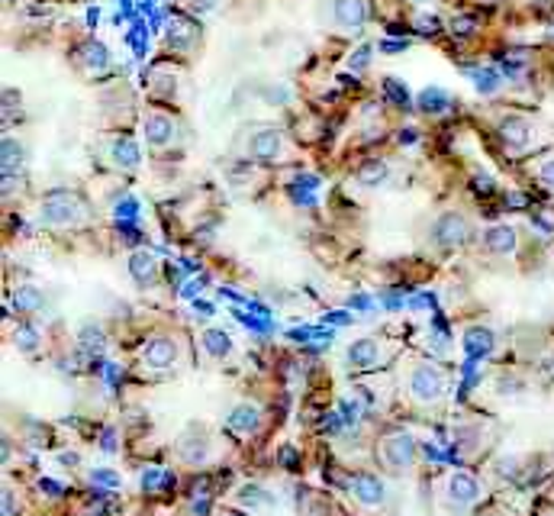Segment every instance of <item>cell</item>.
<instances>
[{"instance_id": "1", "label": "cell", "mask_w": 554, "mask_h": 516, "mask_svg": "<svg viewBox=\"0 0 554 516\" xmlns=\"http://www.w3.org/2000/svg\"><path fill=\"white\" fill-rule=\"evenodd\" d=\"M39 213H42V223L48 226H78L88 219V207L72 191H52L42 201Z\"/></svg>"}, {"instance_id": "2", "label": "cell", "mask_w": 554, "mask_h": 516, "mask_svg": "<svg viewBox=\"0 0 554 516\" xmlns=\"http://www.w3.org/2000/svg\"><path fill=\"white\" fill-rule=\"evenodd\" d=\"M448 391V374L432 362H416L410 368V397L416 403H435L442 400Z\"/></svg>"}, {"instance_id": "3", "label": "cell", "mask_w": 554, "mask_h": 516, "mask_svg": "<svg viewBox=\"0 0 554 516\" xmlns=\"http://www.w3.org/2000/svg\"><path fill=\"white\" fill-rule=\"evenodd\" d=\"M290 152L287 136L274 126H258L249 136V155L255 161H281Z\"/></svg>"}, {"instance_id": "4", "label": "cell", "mask_w": 554, "mask_h": 516, "mask_svg": "<svg viewBox=\"0 0 554 516\" xmlns=\"http://www.w3.org/2000/svg\"><path fill=\"white\" fill-rule=\"evenodd\" d=\"M380 452V461H384L387 468H394V471H403V468H413V461H416L419 449H416V439L406 433H394V435H384L378 445Z\"/></svg>"}, {"instance_id": "5", "label": "cell", "mask_w": 554, "mask_h": 516, "mask_svg": "<svg viewBox=\"0 0 554 516\" xmlns=\"http://www.w3.org/2000/svg\"><path fill=\"white\" fill-rule=\"evenodd\" d=\"M432 242L439 249H458L471 239V223H467L465 213H442V217L432 223Z\"/></svg>"}, {"instance_id": "6", "label": "cell", "mask_w": 554, "mask_h": 516, "mask_svg": "<svg viewBox=\"0 0 554 516\" xmlns=\"http://www.w3.org/2000/svg\"><path fill=\"white\" fill-rule=\"evenodd\" d=\"M329 23L338 30H354L368 23V4L364 0H329Z\"/></svg>"}, {"instance_id": "7", "label": "cell", "mask_w": 554, "mask_h": 516, "mask_svg": "<svg viewBox=\"0 0 554 516\" xmlns=\"http://www.w3.org/2000/svg\"><path fill=\"white\" fill-rule=\"evenodd\" d=\"M352 497L358 500V507H364V510L384 507V500H387L384 481L374 475H354L352 477Z\"/></svg>"}, {"instance_id": "8", "label": "cell", "mask_w": 554, "mask_h": 516, "mask_svg": "<svg viewBox=\"0 0 554 516\" xmlns=\"http://www.w3.org/2000/svg\"><path fill=\"white\" fill-rule=\"evenodd\" d=\"M142 362L149 368H171L177 362V342L171 336H152L142 348Z\"/></svg>"}, {"instance_id": "9", "label": "cell", "mask_w": 554, "mask_h": 516, "mask_svg": "<svg viewBox=\"0 0 554 516\" xmlns=\"http://www.w3.org/2000/svg\"><path fill=\"white\" fill-rule=\"evenodd\" d=\"M177 455L187 461V465H207L209 461V435L203 429H187L181 439H177Z\"/></svg>"}, {"instance_id": "10", "label": "cell", "mask_w": 554, "mask_h": 516, "mask_svg": "<svg viewBox=\"0 0 554 516\" xmlns=\"http://www.w3.org/2000/svg\"><path fill=\"white\" fill-rule=\"evenodd\" d=\"M175 120H171L168 113L161 110H152L149 116H145V139H149V145H155V149H161V145L175 142Z\"/></svg>"}, {"instance_id": "11", "label": "cell", "mask_w": 554, "mask_h": 516, "mask_svg": "<svg viewBox=\"0 0 554 516\" xmlns=\"http://www.w3.org/2000/svg\"><path fill=\"white\" fill-rule=\"evenodd\" d=\"M481 497V484H477L474 475H467V471H455L448 477V500L451 503H458V507H467V503H474Z\"/></svg>"}, {"instance_id": "12", "label": "cell", "mask_w": 554, "mask_h": 516, "mask_svg": "<svg viewBox=\"0 0 554 516\" xmlns=\"http://www.w3.org/2000/svg\"><path fill=\"white\" fill-rule=\"evenodd\" d=\"M499 136H503V142L509 149H525L532 142V126L523 116H507V120L499 123Z\"/></svg>"}, {"instance_id": "13", "label": "cell", "mask_w": 554, "mask_h": 516, "mask_svg": "<svg viewBox=\"0 0 554 516\" xmlns=\"http://www.w3.org/2000/svg\"><path fill=\"white\" fill-rule=\"evenodd\" d=\"M261 426V410L255 403H239L233 413H229V429L235 435H251L255 429Z\"/></svg>"}, {"instance_id": "14", "label": "cell", "mask_w": 554, "mask_h": 516, "mask_svg": "<svg viewBox=\"0 0 554 516\" xmlns=\"http://www.w3.org/2000/svg\"><path fill=\"white\" fill-rule=\"evenodd\" d=\"M348 362L354 368H374L380 362V342L378 339H358L348 346Z\"/></svg>"}, {"instance_id": "15", "label": "cell", "mask_w": 554, "mask_h": 516, "mask_svg": "<svg viewBox=\"0 0 554 516\" xmlns=\"http://www.w3.org/2000/svg\"><path fill=\"white\" fill-rule=\"evenodd\" d=\"M483 245L493 255H509V252H516V229L513 226H490L483 233Z\"/></svg>"}, {"instance_id": "16", "label": "cell", "mask_w": 554, "mask_h": 516, "mask_svg": "<svg viewBox=\"0 0 554 516\" xmlns=\"http://www.w3.org/2000/svg\"><path fill=\"white\" fill-rule=\"evenodd\" d=\"M354 177H358V185H364V187H380L387 177H390V165H387L384 159H371L358 168Z\"/></svg>"}, {"instance_id": "17", "label": "cell", "mask_w": 554, "mask_h": 516, "mask_svg": "<svg viewBox=\"0 0 554 516\" xmlns=\"http://www.w3.org/2000/svg\"><path fill=\"white\" fill-rule=\"evenodd\" d=\"M110 159L120 165V168H126V171H132L139 165V145L132 142L129 136H120L116 142L110 145Z\"/></svg>"}, {"instance_id": "18", "label": "cell", "mask_w": 554, "mask_h": 516, "mask_svg": "<svg viewBox=\"0 0 554 516\" xmlns=\"http://www.w3.org/2000/svg\"><path fill=\"white\" fill-rule=\"evenodd\" d=\"M129 274H132L139 284H152L155 274H158V262H155L149 252H136V255L129 258Z\"/></svg>"}, {"instance_id": "19", "label": "cell", "mask_w": 554, "mask_h": 516, "mask_svg": "<svg viewBox=\"0 0 554 516\" xmlns=\"http://www.w3.org/2000/svg\"><path fill=\"white\" fill-rule=\"evenodd\" d=\"M200 346L209 358H226V355L233 352V339L226 336L223 330H203L200 336Z\"/></svg>"}, {"instance_id": "20", "label": "cell", "mask_w": 554, "mask_h": 516, "mask_svg": "<svg viewBox=\"0 0 554 516\" xmlns=\"http://www.w3.org/2000/svg\"><path fill=\"white\" fill-rule=\"evenodd\" d=\"M419 110H426V113L451 110V94L442 88H426L422 94H419Z\"/></svg>"}, {"instance_id": "21", "label": "cell", "mask_w": 554, "mask_h": 516, "mask_svg": "<svg viewBox=\"0 0 554 516\" xmlns=\"http://www.w3.org/2000/svg\"><path fill=\"white\" fill-rule=\"evenodd\" d=\"M465 348L471 355H487L493 352V332L483 330V326H474V330L465 332Z\"/></svg>"}, {"instance_id": "22", "label": "cell", "mask_w": 554, "mask_h": 516, "mask_svg": "<svg viewBox=\"0 0 554 516\" xmlns=\"http://www.w3.org/2000/svg\"><path fill=\"white\" fill-rule=\"evenodd\" d=\"M23 168V145L13 136H4V175H16Z\"/></svg>"}, {"instance_id": "23", "label": "cell", "mask_w": 554, "mask_h": 516, "mask_svg": "<svg viewBox=\"0 0 554 516\" xmlns=\"http://www.w3.org/2000/svg\"><path fill=\"white\" fill-rule=\"evenodd\" d=\"M78 56L90 64V72H104L107 64H110V62H107V58H110V56H107V48L100 46V42H94V39H90V42H84V46H81V52H78Z\"/></svg>"}, {"instance_id": "24", "label": "cell", "mask_w": 554, "mask_h": 516, "mask_svg": "<svg viewBox=\"0 0 554 516\" xmlns=\"http://www.w3.org/2000/svg\"><path fill=\"white\" fill-rule=\"evenodd\" d=\"M471 78H474V84H477V90H481V94H497L499 84H503V78H499L497 68H474V72H471Z\"/></svg>"}, {"instance_id": "25", "label": "cell", "mask_w": 554, "mask_h": 516, "mask_svg": "<svg viewBox=\"0 0 554 516\" xmlns=\"http://www.w3.org/2000/svg\"><path fill=\"white\" fill-rule=\"evenodd\" d=\"M239 500H242V503H249V510H268V507H271V503H274L271 494L261 491L258 484H249V487H242Z\"/></svg>"}, {"instance_id": "26", "label": "cell", "mask_w": 554, "mask_h": 516, "mask_svg": "<svg viewBox=\"0 0 554 516\" xmlns=\"http://www.w3.org/2000/svg\"><path fill=\"white\" fill-rule=\"evenodd\" d=\"M16 306H20L23 314H36V310L42 306V294L36 288H30V284H26V288L16 290Z\"/></svg>"}, {"instance_id": "27", "label": "cell", "mask_w": 554, "mask_h": 516, "mask_svg": "<svg viewBox=\"0 0 554 516\" xmlns=\"http://www.w3.org/2000/svg\"><path fill=\"white\" fill-rule=\"evenodd\" d=\"M384 90H387V97H390V100H396V104H400V107L410 104V88H406L403 81L387 78V81H384Z\"/></svg>"}, {"instance_id": "28", "label": "cell", "mask_w": 554, "mask_h": 516, "mask_svg": "<svg viewBox=\"0 0 554 516\" xmlns=\"http://www.w3.org/2000/svg\"><path fill=\"white\" fill-rule=\"evenodd\" d=\"M94 484H100V487H120V475H113V471H94Z\"/></svg>"}, {"instance_id": "29", "label": "cell", "mask_w": 554, "mask_h": 516, "mask_svg": "<svg viewBox=\"0 0 554 516\" xmlns=\"http://www.w3.org/2000/svg\"><path fill=\"white\" fill-rule=\"evenodd\" d=\"M539 181L548 187V191H554V159H551V161H545V165H541V168H539Z\"/></svg>"}]
</instances>
